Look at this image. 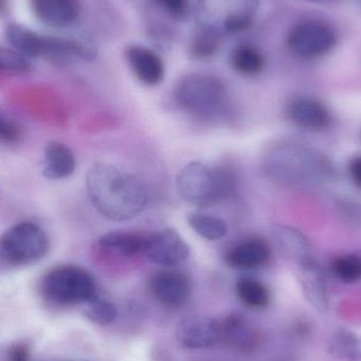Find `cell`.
I'll return each mask as SVG.
<instances>
[{"mask_svg": "<svg viewBox=\"0 0 361 361\" xmlns=\"http://www.w3.org/2000/svg\"><path fill=\"white\" fill-rule=\"evenodd\" d=\"M337 44L334 30L320 21H304L295 25L288 36V47L295 56L315 59L329 54Z\"/></svg>", "mask_w": 361, "mask_h": 361, "instance_id": "8", "label": "cell"}, {"mask_svg": "<svg viewBox=\"0 0 361 361\" xmlns=\"http://www.w3.org/2000/svg\"><path fill=\"white\" fill-rule=\"evenodd\" d=\"M174 101L184 114L205 122L225 118L230 104L224 80L199 73L188 74L176 84Z\"/></svg>", "mask_w": 361, "mask_h": 361, "instance_id": "3", "label": "cell"}, {"mask_svg": "<svg viewBox=\"0 0 361 361\" xmlns=\"http://www.w3.org/2000/svg\"><path fill=\"white\" fill-rule=\"evenodd\" d=\"M148 235L131 231H112L101 235L97 240L100 247L107 252L134 258L144 255Z\"/></svg>", "mask_w": 361, "mask_h": 361, "instance_id": "19", "label": "cell"}, {"mask_svg": "<svg viewBox=\"0 0 361 361\" xmlns=\"http://www.w3.org/2000/svg\"><path fill=\"white\" fill-rule=\"evenodd\" d=\"M29 353H28L27 348L23 345H15L11 352V360L12 361H28Z\"/></svg>", "mask_w": 361, "mask_h": 361, "instance_id": "32", "label": "cell"}, {"mask_svg": "<svg viewBox=\"0 0 361 361\" xmlns=\"http://www.w3.org/2000/svg\"><path fill=\"white\" fill-rule=\"evenodd\" d=\"M87 318L100 326L112 324L117 317V309L110 301L95 297L89 301L86 312Z\"/></svg>", "mask_w": 361, "mask_h": 361, "instance_id": "28", "label": "cell"}, {"mask_svg": "<svg viewBox=\"0 0 361 361\" xmlns=\"http://www.w3.org/2000/svg\"><path fill=\"white\" fill-rule=\"evenodd\" d=\"M176 188L182 199L190 205L210 207L233 195L235 179L224 167H212L195 161L179 171Z\"/></svg>", "mask_w": 361, "mask_h": 361, "instance_id": "4", "label": "cell"}, {"mask_svg": "<svg viewBox=\"0 0 361 361\" xmlns=\"http://www.w3.org/2000/svg\"><path fill=\"white\" fill-rule=\"evenodd\" d=\"M333 274L337 279L345 283H353L361 280V255L347 254L333 260Z\"/></svg>", "mask_w": 361, "mask_h": 361, "instance_id": "26", "label": "cell"}, {"mask_svg": "<svg viewBox=\"0 0 361 361\" xmlns=\"http://www.w3.org/2000/svg\"><path fill=\"white\" fill-rule=\"evenodd\" d=\"M86 188L97 212L116 222L139 216L148 201V190L141 180L106 163L91 166L86 176Z\"/></svg>", "mask_w": 361, "mask_h": 361, "instance_id": "1", "label": "cell"}, {"mask_svg": "<svg viewBox=\"0 0 361 361\" xmlns=\"http://www.w3.org/2000/svg\"><path fill=\"white\" fill-rule=\"evenodd\" d=\"M329 351L335 357L345 360H361V337L348 330L335 333L331 338Z\"/></svg>", "mask_w": 361, "mask_h": 361, "instance_id": "24", "label": "cell"}, {"mask_svg": "<svg viewBox=\"0 0 361 361\" xmlns=\"http://www.w3.org/2000/svg\"><path fill=\"white\" fill-rule=\"evenodd\" d=\"M229 61L237 73L247 78L259 75L265 67L262 52L251 44H237L231 51Z\"/></svg>", "mask_w": 361, "mask_h": 361, "instance_id": "21", "label": "cell"}, {"mask_svg": "<svg viewBox=\"0 0 361 361\" xmlns=\"http://www.w3.org/2000/svg\"><path fill=\"white\" fill-rule=\"evenodd\" d=\"M298 278L309 302L319 311H326L329 307L328 288L321 269L313 258L298 263Z\"/></svg>", "mask_w": 361, "mask_h": 361, "instance_id": "16", "label": "cell"}, {"mask_svg": "<svg viewBox=\"0 0 361 361\" xmlns=\"http://www.w3.org/2000/svg\"><path fill=\"white\" fill-rule=\"evenodd\" d=\"M223 36L212 30L199 27L191 40L190 54L199 61L213 59L220 48Z\"/></svg>", "mask_w": 361, "mask_h": 361, "instance_id": "25", "label": "cell"}, {"mask_svg": "<svg viewBox=\"0 0 361 361\" xmlns=\"http://www.w3.org/2000/svg\"><path fill=\"white\" fill-rule=\"evenodd\" d=\"M271 238L280 252L296 261L297 264L313 258V250L304 233L295 227L278 224L271 228Z\"/></svg>", "mask_w": 361, "mask_h": 361, "instance_id": "17", "label": "cell"}, {"mask_svg": "<svg viewBox=\"0 0 361 361\" xmlns=\"http://www.w3.org/2000/svg\"><path fill=\"white\" fill-rule=\"evenodd\" d=\"M6 35L12 48L28 59L42 56L44 36L38 35L33 30L20 23H10L6 27Z\"/></svg>", "mask_w": 361, "mask_h": 361, "instance_id": "20", "label": "cell"}, {"mask_svg": "<svg viewBox=\"0 0 361 361\" xmlns=\"http://www.w3.org/2000/svg\"><path fill=\"white\" fill-rule=\"evenodd\" d=\"M285 111L290 122L305 131L319 133L328 129L333 122L326 104L307 95L292 97L286 104Z\"/></svg>", "mask_w": 361, "mask_h": 361, "instance_id": "12", "label": "cell"}, {"mask_svg": "<svg viewBox=\"0 0 361 361\" xmlns=\"http://www.w3.org/2000/svg\"><path fill=\"white\" fill-rule=\"evenodd\" d=\"M239 300L251 309H262L268 305L271 294L264 283L251 277H243L237 282Z\"/></svg>", "mask_w": 361, "mask_h": 361, "instance_id": "23", "label": "cell"}, {"mask_svg": "<svg viewBox=\"0 0 361 361\" xmlns=\"http://www.w3.org/2000/svg\"><path fill=\"white\" fill-rule=\"evenodd\" d=\"M259 0H199V27L216 33H239L254 23Z\"/></svg>", "mask_w": 361, "mask_h": 361, "instance_id": "6", "label": "cell"}, {"mask_svg": "<svg viewBox=\"0 0 361 361\" xmlns=\"http://www.w3.org/2000/svg\"><path fill=\"white\" fill-rule=\"evenodd\" d=\"M271 255V248L264 240L251 238L231 247L225 255V262L231 269L251 271L266 265Z\"/></svg>", "mask_w": 361, "mask_h": 361, "instance_id": "14", "label": "cell"}, {"mask_svg": "<svg viewBox=\"0 0 361 361\" xmlns=\"http://www.w3.org/2000/svg\"><path fill=\"white\" fill-rule=\"evenodd\" d=\"M42 296L59 305L88 303L97 297L95 280L88 271L78 265L53 267L40 281Z\"/></svg>", "mask_w": 361, "mask_h": 361, "instance_id": "5", "label": "cell"}, {"mask_svg": "<svg viewBox=\"0 0 361 361\" xmlns=\"http://www.w3.org/2000/svg\"><path fill=\"white\" fill-rule=\"evenodd\" d=\"M76 162L73 152L65 144L49 142L44 150L42 176L49 180H64L73 175Z\"/></svg>", "mask_w": 361, "mask_h": 361, "instance_id": "18", "label": "cell"}, {"mask_svg": "<svg viewBox=\"0 0 361 361\" xmlns=\"http://www.w3.org/2000/svg\"><path fill=\"white\" fill-rule=\"evenodd\" d=\"M267 179L288 188H315L334 182L337 171L332 161L319 150L299 143L279 144L263 160Z\"/></svg>", "mask_w": 361, "mask_h": 361, "instance_id": "2", "label": "cell"}, {"mask_svg": "<svg viewBox=\"0 0 361 361\" xmlns=\"http://www.w3.org/2000/svg\"><path fill=\"white\" fill-rule=\"evenodd\" d=\"M126 59L136 78L146 86H157L165 78V68L157 53L146 47L133 44L126 49Z\"/></svg>", "mask_w": 361, "mask_h": 361, "instance_id": "13", "label": "cell"}, {"mask_svg": "<svg viewBox=\"0 0 361 361\" xmlns=\"http://www.w3.org/2000/svg\"><path fill=\"white\" fill-rule=\"evenodd\" d=\"M31 6L36 17L53 27H68L80 13L78 0H31Z\"/></svg>", "mask_w": 361, "mask_h": 361, "instance_id": "15", "label": "cell"}, {"mask_svg": "<svg viewBox=\"0 0 361 361\" xmlns=\"http://www.w3.org/2000/svg\"><path fill=\"white\" fill-rule=\"evenodd\" d=\"M360 141H361V135H360Z\"/></svg>", "mask_w": 361, "mask_h": 361, "instance_id": "34", "label": "cell"}, {"mask_svg": "<svg viewBox=\"0 0 361 361\" xmlns=\"http://www.w3.org/2000/svg\"><path fill=\"white\" fill-rule=\"evenodd\" d=\"M190 252V246L175 229H159L146 238L144 256L160 267H176L184 262Z\"/></svg>", "mask_w": 361, "mask_h": 361, "instance_id": "9", "label": "cell"}, {"mask_svg": "<svg viewBox=\"0 0 361 361\" xmlns=\"http://www.w3.org/2000/svg\"><path fill=\"white\" fill-rule=\"evenodd\" d=\"M188 223L199 237L208 241H218L228 233V226L224 220L207 214L193 212L189 214Z\"/></svg>", "mask_w": 361, "mask_h": 361, "instance_id": "22", "label": "cell"}, {"mask_svg": "<svg viewBox=\"0 0 361 361\" xmlns=\"http://www.w3.org/2000/svg\"><path fill=\"white\" fill-rule=\"evenodd\" d=\"M158 1L169 14L176 17L184 16L190 6V0H158Z\"/></svg>", "mask_w": 361, "mask_h": 361, "instance_id": "30", "label": "cell"}, {"mask_svg": "<svg viewBox=\"0 0 361 361\" xmlns=\"http://www.w3.org/2000/svg\"><path fill=\"white\" fill-rule=\"evenodd\" d=\"M348 173L352 182L361 188V156L351 159L348 165Z\"/></svg>", "mask_w": 361, "mask_h": 361, "instance_id": "31", "label": "cell"}, {"mask_svg": "<svg viewBox=\"0 0 361 361\" xmlns=\"http://www.w3.org/2000/svg\"><path fill=\"white\" fill-rule=\"evenodd\" d=\"M176 337L187 349H205L224 339V324L208 316H189L178 324Z\"/></svg>", "mask_w": 361, "mask_h": 361, "instance_id": "11", "label": "cell"}, {"mask_svg": "<svg viewBox=\"0 0 361 361\" xmlns=\"http://www.w3.org/2000/svg\"><path fill=\"white\" fill-rule=\"evenodd\" d=\"M23 137V128L16 121L1 116L0 118V139L6 145H15Z\"/></svg>", "mask_w": 361, "mask_h": 361, "instance_id": "29", "label": "cell"}, {"mask_svg": "<svg viewBox=\"0 0 361 361\" xmlns=\"http://www.w3.org/2000/svg\"><path fill=\"white\" fill-rule=\"evenodd\" d=\"M48 250V237L35 223H17L0 240V256L8 264H31L44 258Z\"/></svg>", "mask_w": 361, "mask_h": 361, "instance_id": "7", "label": "cell"}, {"mask_svg": "<svg viewBox=\"0 0 361 361\" xmlns=\"http://www.w3.org/2000/svg\"><path fill=\"white\" fill-rule=\"evenodd\" d=\"M307 1L317 2V1H321V0H307Z\"/></svg>", "mask_w": 361, "mask_h": 361, "instance_id": "33", "label": "cell"}, {"mask_svg": "<svg viewBox=\"0 0 361 361\" xmlns=\"http://www.w3.org/2000/svg\"><path fill=\"white\" fill-rule=\"evenodd\" d=\"M0 69L11 74H23L31 71L30 59L14 49L2 48L0 51Z\"/></svg>", "mask_w": 361, "mask_h": 361, "instance_id": "27", "label": "cell"}, {"mask_svg": "<svg viewBox=\"0 0 361 361\" xmlns=\"http://www.w3.org/2000/svg\"><path fill=\"white\" fill-rule=\"evenodd\" d=\"M150 295L167 307H179L190 300L193 293L192 280L182 271L162 269L148 280Z\"/></svg>", "mask_w": 361, "mask_h": 361, "instance_id": "10", "label": "cell"}]
</instances>
